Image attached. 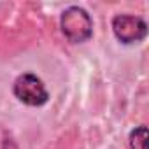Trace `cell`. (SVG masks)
<instances>
[{
    "instance_id": "3",
    "label": "cell",
    "mask_w": 149,
    "mask_h": 149,
    "mask_svg": "<svg viewBox=\"0 0 149 149\" xmlns=\"http://www.w3.org/2000/svg\"><path fill=\"white\" fill-rule=\"evenodd\" d=\"M111 30L114 39L123 46H137L147 37V23L142 16L119 13L111 19Z\"/></svg>"
},
{
    "instance_id": "1",
    "label": "cell",
    "mask_w": 149,
    "mask_h": 149,
    "mask_svg": "<svg viewBox=\"0 0 149 149\" xmlns=\"http://www.w3.org/2000/svg\"><path fill=\"white\" fill-rule=\"evenodd\" d=\"M60 30L67 42L84 44L93 37V18L81 6H68L60 14Z\"/></svg>"
},
{
    "instance_id": "2",
    "label": "cell",
    "mask_w": 149,
    "mask_h": 149,
    "mask_svg": "<svg viewBox=\"0 0 149 149\" xmlns=\"http://www.w3.org/2000/svg\"><path fill=\"white\" fill-rule=\"evenodd\" d=\"M11 91L14 98L26 107H44L51 98L46 83L33 72H23L16 76Z\"/></svg>"
},
{
    "instance_id": "5",
    "label": "cell",
    "mask_w": 149,
    "mask_h": 149,
    "mask_svg": "<svg viewBox=\"0 0 149 149\" xmlns=\"http://www.w3.org/2000/svg\"><path fill=\"white\" fill-rule=\"evenodd\" d=\"M0 149H19L16 139L9 133V132H4L2 135V142H0Z\"/></svg>"
},
{
    "instance_id": "4",
    "label": "cell",
    "mask_w": 149,
    "mask_h": 149,
    "mask_svg": "<svg viewBox=\"0 0 149 149\" xmlns=\"http://www.w3.org/2000/svg\"><path fill=\"white\" fill-rule=\"evenodd\" d=\"M147 140H149L147 126L139 125L128 133V149H147Z\"/></svg>"
}]
</instances>
